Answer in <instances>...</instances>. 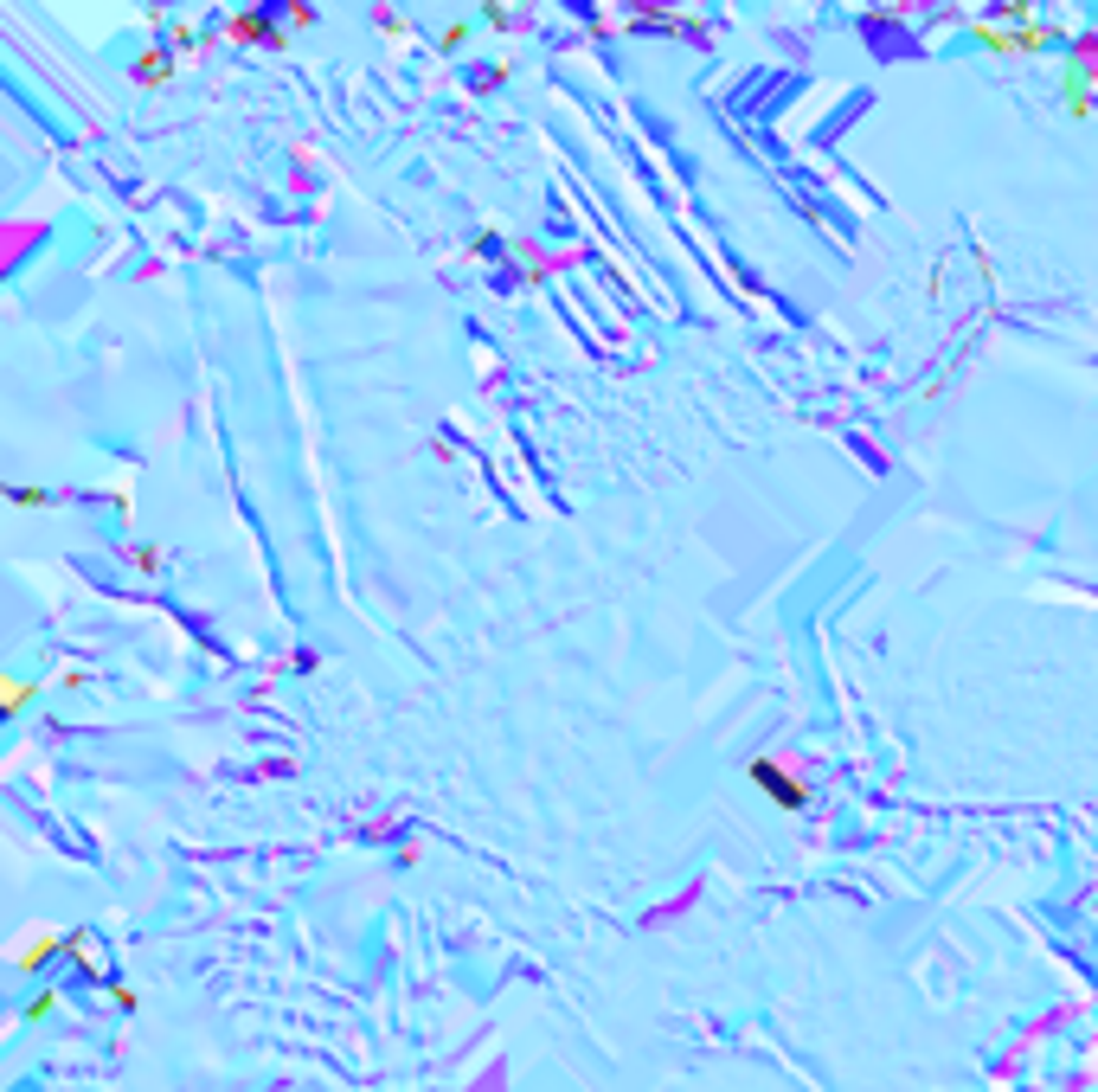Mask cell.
<instances>
[{
	"label": "cell",
	"mask_w": 1098,
	"mask_h": 1092,
	"mask_svg": "<svg viewBox=\"0 0 1098 1092\" xmlns=\"http://www.w3.org/2000/svg\"><path fill=\"white\" fill-rule=\"evenodd\" d=\"M752 784H758L778 810H803V804H810V784H803V778H791L778 759H752Z\"/></svg>",
	"instance_id": "cell-1"
}]
</instances>
